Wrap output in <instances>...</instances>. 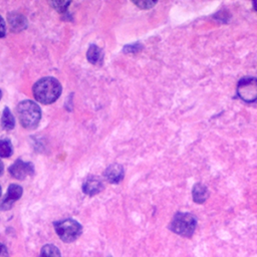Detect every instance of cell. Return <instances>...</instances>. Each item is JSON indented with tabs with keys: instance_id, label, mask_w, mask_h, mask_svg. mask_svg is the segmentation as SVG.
Returning <instances> with one entry per match:
<instances>
[{
	"instance_id": "6da1fadb",
	"label": "cell",
	"mask_w": 257,
	"mask_h": 257,
	"mask_svg": "<svg viewBox=\"0 0 257 257\" xmlns=\"http://www.w3.org/2000/svg\"><path fill=\"white\" fill-rule=\"evenodd\" d=\"M61 93V84L54 77H43L33 85L35 99L43 104L54 102Z\"/></svg>"
},
{
	"instance_id": "7a4b0ae2",
	"label": "cell",
	"mask_w": 257,
	"mask_h": 257,
	"mask_svg": "<svg viewBox=\"0 0 257 257\" xmlns=\"http://www.w3.org/2000/svg\"><path fill=\"white\" fill-rule=\"evenodd\" d=\"M17 112L22 126L32 130L37 126L41 118V109L36 102L26 99L17 105Z\"/></svg>"
},
{
	"instance_id": "3957f363",
	"label": "cell",
	"mask_w": 257,
	"mask_h": 257,
	"mask_svg": "<svg viewBox=\"0 0 257 257\" xmlns=\"http://www.w3.org/2000/svg\"><path fill=\"white\" fill-rule=\"evenodd\" d=\"M196 218L190 213H177L170 225V229L183 237H191L196 229Z\"/></svg>"
},
{
	"instance_id": "277c9868",
	"label": "cell",
	"mask_w": 257,
	"mask_h": 257,
	"mask_svg": "<svg viewBox=\"0 0 257 257\" xmlns=\"http://www.w3.org/2000/svg\"><path fill=\"white\" fill-rule=\"evenodd\" d=\"M54 229L58 237L65 243L75 241L82 232L81 225L73 219H64L55 222Z\"/></svg>"
},
{
	"instance_id": "5b68a950",
	"label": "cell",
	"mask_w": 257,
	"mask_h": 257,
	"mask_svg": "<svg viewBox=\"0 0 257 257\" xmlns=\"http://www.w3.org/2000/svg\"><path fill=\"white\" fill-rule=\"evenodd\" d=\"M237 94L246 102L257 101V78H242L237 85Z\"/></svg>"
},
{
	"instance_id": "8992f818",
	"label": "cell",
	"mask_w": 257,
	"mask_h": 257,
	"mask_svg": "<svg viewBox=\"0 0 257 257\" xmlns=\"http://www.w3.org/2000/svg\"><path fill=\"white\" fill-rule=\"evenodd\" d=\"M9 173L15 179L23 180L27 176H32L34 174V167L30 162H23L18 159L9 167Z\"/></svg>"
},
{
	"instance_id": "52a82bcc",
	"label": "cell",
	"mask_w": 257,
	"mask_h": 257,
	"mask_svg": "<svg viewBox=\"0 0 257 257\" xmlns=\"http://www.w3.org/2000/svg\"><path fill=\"white\" fill-rule=\"evenodd\" d=\"M22 192H23V189L19 185H16V184L10 185L7 190V194L5 198H3L0 201V210H9L12 207V205L15 203V201L21 198Z\"/></svg>"
},
{
	"instance_id": "ba28073f",
	"label": "cell",
	"mask_w": 257,
	"mask_h": 257,
	"mask_svg": "<svg viewBox=\"0 0 257 257\" xmlns=\"http://www.w3.org/2000/svg\"><path fill=\"white\" fill-rule=\"evenodd\" d=\"M102 190H103V184L101 180L96 176H90L83 182L82 191L86 195L93 196L98 194Z\"/></svg>"
},
{
	"instance_id": "9c48e42d",
	"label": "cell",
	"mask_w": 257,
	"mask_h": 257,
	"mask_svg": "<svg viewBox=\"0 0 257 257\" xmlns=\"http://www.w3.org/2000/svg\"><path fill=\"white\" fill-rule=\"evenodd\" d=\"M124 176V170L121 165L112 164L104 171V178L111 184L119 183Z\"/></svg>"
},
{
	"instance_id": "30bf717a",
	"label": "cell",
	"mask_w": 257,
	"mask_h": 257,
	"mask_svg": "<svg viewBox=\"0 0 257 257\" xmlns=\"http://www.w3.org/2000/svg\"><path fill=\"white\" fill-rule=\"evenodd\" d=\"M7 19H8L11 30H13L15 32H19V31L25 29L28 25V21H27L26 17L17 12L8 13Z\"/></svg>"
},
{
	"instance_id": "8fae6325",
	"label": "cell",
	"mask_w": 257,
	"mask_h": 257,
	"mask_svg": "<svg viewBox=\"0 0 257 257\" xmlns=\"http://www.w3.org/2000/svg\"><path fill=\"white\" fill-rule=\"evenodd\" d=\"M192 196H193V200L198 203V204H202L204 203L207 198L209 197V192L207 190V188L202 185V184H196L192 190Z\"/></svg>"
},
{
	"instance_id": "7c38bea8",
	"label": "cell",
	"mask_w": 257,
	"mask_h": 257,
	"mask_svg": "<svg viewBox=\"0 0 257 257\" xmlns=\"http://www.w3.org/2000/svg\"><path fill=\"white\" fill-rule=\"evenodd\" d=\"M86 57H87V60L92 63V64H96L98 63L99 61H101V58H102V51L101 49L95 45V44H91L87 50V53H86Z\"/></svg>"
},
{
	"instance_id": "4fadbf2b",
	"label": "cell",
	"mask_w": 257,
	"mask_h": 257,
	"mask_svg": "<svg viewBox=\"0 0 257 257\" xmlns=\"http://www.w3.org/2000/svg\"><path fill=\"white\" fill-rule=\"evenodd\" d=\"M2 125L5 130H12L15 125V119L8 107H5L2 114Z\"/></svg>"
},
{
	"instance_id": "5bb4252c",
	"label": "cell",
	"mask_w": 257,
	"mask_h": 257,
	"mask_svg": "<svg viewBox=\"0 0 257 257\" xmlns=\"http://www.w3.org/2000/svg\"><path fill=\"white\" fill-rule=\"evenodd\" d=\"M40 257H61V254L55 245L47 244L42 247Z\"/></svg>"
},
{
	"instance_id": "9a60e30c",
	"label": "cell",
	"mask_w": 257,
	"mask_h": 257,
	"mask_svg": "<svg viewBox=\"0 0 257 257\" xmlns=\"http://www.w3.org/2000/svg\"><path fill=\"white\" fill-rule=\"evenodd\" d=\"M12 155V145L7 139L0 140V157L8 158Z\"/></svg>"
},
{
	"instance_id": "2e32d148",
	"label": "cell",
	"mask_w": 257,
	"mask_h": 257,
	"mask_svg": "<svg viewBox=\"0 0 257 257\" xmlns=\"http://www.w3.org/2000/svg\"><path fill=\"white\" fill-rule=\"evenodd\" d=\"M50 4H51L58 12L62 13V12H64V11H66V9H67V7L69 6L70 2H68V1H52Z\"/></svg>"
},
{
	"instance_id": "e0dca14e",
	"label": "cell",
	"mask_w": 257,
	"mask_h": 257,
	"mask_svg": "<svg viewBox=\"0 0 257 257\" xmlns=\"http://www.w3.org/2000/svg\"><path fill=\"white\" fill-rule=\"evenodd\" d=\"M142 44L141 43H134V44H128V45H125L123 46V49L122 51L124 53H137L139 51L142 50Z\"/></svg>"
},
{
	"instance_id": "ac0fdd59",
	"label": "cell",
	"mask_w": 257,
	"mask_h": 257,
	"mask_svg": "<svg viewBox=\"0 0 257 257\" xmlns=\"http://www.w3.org/2000/svg\"><path fill=\"white\" fill-rule=\"evenodd\" d=\"M138 7H140V8H142V9H150V8H152L155 4H156V2H154V1H144V0H142V1H136V2H134Z\"/></svg>"
},
{
	"instance_id": "d6986e66",
	"label": "cell",
	"mask_w": 257,
	"mask_h": 257,
	"mask_svg": "<svg viewBox=\"0 0 257 257\" xmlns=\"http://www.w3.org/2000/svg\"><path fill=\"white\" fill-rule=\"evenodd\" d=\"M5 30H6V26H5L4 19L0 16V38L5 36Z\"/></svg>"
},
{
	"instance_id": "ffe728a7",
	"label": "cell",
	"mask_w": 257,
	"mask_h": 257,
	"mask_svg": "<svg viewBox=\"0 0 257 257\" xmlns=\"http://www.w3.org/2000/svg\"><path fill=\"white\" fill-rule=\"evenodd\" d=\"M0 257H8V252H7L6 246L2 243H0Z\"/></svg>"
},
{
	"instance_id": "44dd1931",
	"label": "cell",
	"mask_w": 257,
	"mask_h": 257,
	"mask_svg": "<svg viewBox=\"0 0 257 257\" xmlns=\"http://www.w3.org/2000/svg\"><path fill=\"white\" fill-rule=\"evenodd\" d=\"M3 169H4V167H3V164H2V162L0 160V175L3 173Z\"/></svg>"
},
{
	"instance_id": "7402d4cb",
	"label": "cell",
	"mask_w": 257,
	"mask_h": 257,
	"mask_svg": "<svg viewBox=\"0 0 257 257\" xmlns=\"http://www.w3.org/2000/svg\"><path fill=\"white\" fill-rule=\"evenodd\" d=\"M253 6H254L255 10L257 11V1H254V2H253Z\"/></svg>"
},
{
	"instance_id": "603a6c76",
	"label": "cell",
	"mask_w": 257,
	"mask_h": 257,
	"mask_svg": "<svg viewBox=\"0 0 257 257\" xmlns=\"http://www.w3.org/2000/svg\"><path fill=\"white\" fill-rule=\"evenodd\" d=\"M1 97H2V91H1V89H0V99H1Z\"/></svg>"
},
{
	"instance_id": "cb8c5ba5",
	"label": "cell",
	"mask_w": 257,
	"mask_h": 257,
	"mask_svg": "<svg viewBox=\"0 0 257 257\" xmlns=\"http://www.w3.org/2000/svg\"><path fill=\"white\" fill-rule=\"evenodd\" d=\"M0 196H1V187H0Z\"/></svg>"
}]
</instances>
